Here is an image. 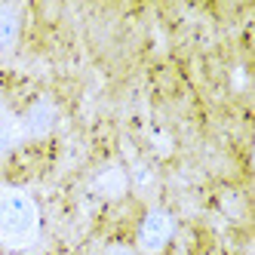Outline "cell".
I'll return each instance as SVG.
<instances>
[{"instance_id":"obj_1","label":"cell","mask_w":255,"mask_h":255,"mask_svg":"<svg viewBox=\"0 0 255 255\" xmlns=\"http://www.w3.org/2000/svg\"><path fill=\"white\" fill-rule=\"evenodd\" d=\"M40 237V206L25 188L0 185V243L28 249Z\"/></svg>"},{"instance_id":"obj_2","label":"cell","mask_w":255,"mask_h":255,"mask_svg":"<svg viewBox=\"0 0 255 255\" xmlns=\"http://www.w3.org/2000/svg\"><path fill=\"white\" fill-rule=\"evenodd\" d=\"M175 234V218L166 209H148L138 225V249L144 255H157L169 246Z\"/></svg>"},{"instance_id":"obj_3","label":"cell","mask_w":255,"mask_h":255,"mask_svg":"<svg viewBox=\"0 0 255 255\" xmlns=\"http://www.w3.org/2000/svg\"><path fill=\"white\" fill-rule=\"evenodd\" d=\"M126 185H129V178H126V172L120 166H105L96 178H93V188L102 194V197H120L126 191Z\"/></svg>"},{"instance_id":"obj_4","label":"cell","mask_w":255,"mask_h":255,"mask_svg":"<svg viewBox=\"0 0 255 255\" xmlns=\"http://www.w3.org/2000/svg\"><path fill=\"white\" fill-rule=\"evenodd\" d=\"M19 40V9L3 3L0 6V52H6Z\"/></svg>"},{"instance_id":"obj_5","label":"cell","mask_w":255,"mask_h":255,"mask_svg":"<svg viewBox=\"0 0 255 255\" xmlns=\"http://www.w3.org/2000/svg\"><path fill=\"white\" fill-rule=\"evenodd\" d=\"M52 120H56V111H52V105H49L46 99H40L37 105L31 108V114H28L25 126H28V132H31V135H43L49 126H52Z\"/></svg>"},{"instance_id":"obj_6","label":"cell","mask_w":255,"mask_h":255,"mask_svg":"<svg viewBox=\"0 0 255 255\" xmlns=\"http://www.w3.org/2000/svg\"><path fill=\"white\" fill-rule=\"evenodd\" d=\"M105 255H135L132 246H126V243H114V246H108Z\"/></svg>"}]
</instances>
